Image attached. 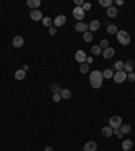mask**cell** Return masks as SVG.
Segmentation results:
<instances>
[{"label": "cell", "mask_w": 135, "mask_h": 151, "mask_svg": "<svg viewBox=\"0 0 135 151\" xmlns=\"http://www.w3.org/2000/svg\"><path fill=\"white\" fill-rule=\"evenodd\" d=\"M116 36H117V40L120 42L123 46H127V44L131 42V36L128 35V32L122 30V31H117L116 32Z\"/></svg>", "instance_id": "6da1fadb"}, {"label": "cell", "mask_w": 135, "mask_h": 151, "mask_svg": "<svg viewBox=\"0 0 135 151\" xmlns=\"http://www.w3.org/2000/svg\"><path fill=\"white\" fill-rule=\"evenodd\" d=\"M112 78L116 84H122V82H124L127 80V73L124 70H119L116 74H113Z\"/></svg>", "instance_id": "7a4b0ae2"}, {"label": "cell", "mask_w": 135, "mask_h": 151, "mask_svg": "<svg viewBox=\"0 0 135 151\" xmlns=\"http://www.w3.org/2000/svg\"><path fill=\"white\" fill-rule=\"evenodd\" d=\"M122 125V117L120 116H112L109 119V127L111 128H120Z\"/></svg>", "instance_id": "3957f363"}, {"label": "cell", "mask_w": 135, "mask_h": 151, "mask_svg": "<svg viewBox=\"0 0 135 151\" xmlns=\"http://www.w3.org/2000/svg\"><path fill=\"white\" fill-rule=\"evenodd\" d=\"M73 16L77 19V20H82L85 18V11L82 9V7H76L73 9Z\"/></svg>", "instance_id": "277c9868"}, {"label": "cell", "mask_w": 135, "mask_h": 151, "mask_svg": "<svg viewBox=\"0 0 135 151\" xmlns=\"http://www.w3.org/2000/svg\"><path fill=\"white\" fill-rule=\"evenodd\" d=\"M54 27H62L65 23H66V16L65 15H58L57 18L53 20Z\"/></svg>", "instance_id": "5b68a950"}, {"label": "cell", "mask_w": 135, "mask_h": 151, "mask_svg": "<svg viewBox=\"0 0 135 151\" xmlns=\"http://www.w3.org/2000/svg\"><path fill=\"white\" fill-rule=\"evenodd\" d=\"M30 18L36 22V20H42L43 16H42V12H41L39 9H31L30 11Z\"/></svg>", "instance_id": "8992f818"}, {"label": "cell", "mask_w": 135, "mask_h": 151, "mask_svg": "<svg viewBox=\"0 0 135 151\" xmlns=\"http://www.w3.org/2000/svg\"><path fill=\"white\" fill-rule=\"evenodd\" d=\"M23 43H24V39H23V36H20V35L14 36V39H12V46H14V47L19 49V47H22V46H23Z\"/></svg>", "instance_id": "52a82bcc"}, {"label": "cell", "mask_w": 135, "mask_h": 151, "mask_svg": "<svg viewBox=\"0 0 135 151\" xmlns=\"http://www.w3.org/2000/svg\"><path fill=\"white\" fill-rule=\"evenodd\" d=\"M76 61L77 62H80V63H85L86 61V54L85 51H82V50H78L76 53Z\"/></svg>", "instance_id": "ba28073f"}, {"label": "cell", "mask_w": 135, "mask_h": 151, "mask_svg": "<svg viewBox=\"0 0 135 151\" xmlns=\"http://www.w3.org/2000/svg\"><path fill=\"white\" fill-rule=\"evenodd\" d=\"M74 30H76L77 32H86L88 31V24L84 22H78L76 26H74Z\"/></svg>", "instance_id": "9c48e42d"}, {"label": "cell", "mask_w": 135, "mask_h": 151, "mask_svg": "<svg viewBox=\"0 0 135 151\" xmlns=\"http://www.w3.org/2000/svg\"><path fill=\"white\" fill-rule=\"evenodd\" d=\"M104 77H103V73L99 70H93V71H90L89 73V81L92 80H103Z\"/></svg>", "instance_id": "30bf717a"}, {"label": "cell", "mask_w": 135, "mask_h": 151, "mask_svg": "<svg viewBox=\"0 0 135 151\" xmlns=\"http://www.w3.org/2000/svg\"><path fill=\"white\" fill-rule=\"evenodd\" d=\"M103 57L105 58V59H111V58L115 55V50L112 49V47H107V49H104L103 50Z\"/></svg>", "instance_id": "8fae6325"}, {"label": "cell", "mask_w": 135, "mask_h": 151, "mask_svg": "<svg viewBox=\"0 0 135 151\" xmlns=\"http://www.w3.org/2000/svg\"><path fill=\"white\" fill-rule=\"evenodd\" d=\"M101 135L103 136H105V138H109V136H112L113 135V129L109 127V125H107V127H103L101 128Z\"/></svg>", "instance_id": "7c38bea8"}, {"label": "cell", "mask_w": 135, "mask_h": 151, "mask_svg": "<svg viewBox=\"0 0 135 151\" xmlns=\"http://www.w3.org/2000/svg\"><path fill=\"white\" fill-rule=\"evenodd\" d=\"M97 148V143L96 142H88L84 146V151H96Z\"/></svg>", "instance_id": "4fadbf2b"}, {"label": "cell", "mask_w": 135, "mask_h": 151, "mask_svg": "<svg viewBox=\"0 0 135 151\" xmlns=\"http://www.w3.org/2000/svg\"><path fill=\"white\" fill-rule=\"evenodd\" d=\"M88 28H89L90 31H97L100 28V22L99 20H92V22L88 24Z\"/></svg>", "instance_id": "5bb4252c"}, {"label": "cell", "mask_w": 135, "mask_h": 151, "mask_svg": "<svg viewBox=\"0 0 135 151\" xmlns=\"http://www.w3.org/2000/svg\"><path fill=\"white\" fill-rule=\"evenodd\" d=\"M27 5L32 9H36L41 5V0H27Z\"/></svg>", "instance_id": "9a60e30c"}, {"label": "cell", "mask_w": 135, "mask_h": 151, "mask_svg": "<svg viewBox=\"0 0 135 151\" xmlns=\"http://www.w3.org/2000/svg\"><path fill=\"white\" fill-rule=\"evenodd\" d=\"M59 96H61V98H66V100H69V98L72 97V92H70L69 89H61Z\"/></svg>", "instance_id": "2e32d148"}, {"label": "cell", "mask_w": 135, "mask_h": 151, "mask_svg": "<svg viewBox=\"0 0 135 151\" xmlns=\"http://www.w3.org/2000/svg\"><path fill=\"white\" fill-rule=\"evenodd\" d=\"M107 15L109 16V18H115L117 15V8L116 7H113V5H111L109 8H107Z\"/></svg>", "instance_id": "e0dca14e"}, {"label": "cell", "mask_w": 135, "mask_h": 151, "mask_svg": "<svg viewBox=\"0 0 135 151\" xmlns=\"http://www.w3.org/2000/svg\"><path fill=\"white\" fill-rule=\"evenodd\" d=\"M119 129H120V133H122V135H127V133L131 132V125H130V124H122Z\"/></svg>", "instance_id": "ac0fdd59"}, {"label": "cell", "mask_w": 135, "mask_h": 151, "mask_svg": "<svg viewBox=\"0 0 135 151\" xmlns=\"http://www.w3.org/2000/svg\"><path fill=\"white\" fill-rule=\"evenodd\" d=\"M122 147H123V150L130 151L131 148H132V140H130V139H127V140H123V143H122Z\"/></svg>", "instance_id": "d6986e66"}, {"label": "cell", "mask_w": 135, "mask_h": 151, "mask_svg": "<svg viewBox=\"0 0 135 151\" xmlns=\"http://www.w3.org/2000/svg\"><path fill=\"white\" fill-rule=\"evenodd\" d=\"M24 77H26V71L23 70V69H20V70H16L15 71V78H16V80H23V78H24Z\"/></svg>", "instance_id": "ffe728a7"}, {"label": "cell", "mask_w": 135, "mask_h": 151, "mask_svg": "<svg viewBox=\"0 0 135 151\" xmlns=\"http://www.w3.org/2000/svg\"><path fill=\"white\" fill-rule=\"evenodd\" d=\"M101 53H103V49L100 47L99 44H95V46H92V54H95V55H100Z\"/></svg>", "instance_id": "44dd1931"}, {"label": "cell", "mask_w": 135, "mask_h": 151, "mask_svg": "<svg viewBox=\"0 0 135 151\" xmlns=\"http://www.w3.org/2000/svg\"><path fill=\"white\" fill-rule=\"evenodd\" d=\"M101 84H103V80H92L90 81V85H92L95 89H99L100 86H101Z\"/></svg>", "instance_id": "7402d4cb"}, {"label": "cell", "mask_w": 135, "mask_h": 151, "mask_svg": "<svg viewBox=\"0 0 135 151\" xmlns=\"http://www.w3.org/2000/svg\"><path fill=\"white\" fill-rule=\"evenodd\" d=\"M42 24H43V26L45 27H51V24H53V20H51V19L50 18H47V16H46V18H43L42 19Z\"/></svg>", "instance_id": "603a6c76"}, {"label": "cell", "mask_w": 135, "mask_h": 151, "mask_svg": "<svg viewBox=\"0 0 135 151\" xmlns=\"http://www.w3.org/2000/svg\"><path fill=\"white\" fill-rule=\"evenodd\" d=\"M107 31L109 32V34H116L119 30H117V27L115 26V24H109V26L107 27Z\"/></svg>", "instance_id": "cb8c5ba5"}, {"label": "cell", "mask_w": 135, "mask_h": 151, "mask_svg": "<svg viewBox=\"0 0 135 151\" xmlns=\"http://www.w3.org/2000/svg\"><path fill=\"white\" fill-rule=\"evenodd\" d=\"M100 5H103V7H107V8H109L111 5H112V0H99Z\"/></svg>", "instance_id": "d4e9b609"}, {"label": "cell", "mask_w": 135, "mask_h": 151, "mask_svg": "<svg viewBox=\"0 0 135 151\" xmlns=\"http://www.w3.org/2000/svg\"><path fill=\"white\" fill-rule=\"evenodd\" d=\"M132 69H134V63L131 62V61H128V62L124 63V70H126V71L131 73V71H132Z\"/></svg>", "instance_id": "484cf974"}, {"label": "cell", "mask_w": 135, "mask_h": 151, "mask_svg": "<svg viewBox=\"0 0 135 151\" xmlns=\"http://www.w3.org/2000/svg\"><path fill=\"white\" fill-rule=\"evenodd\" d=\"M92 39H93V34H92V32H84V40H85V42H88V43H89V42H92Z\"/></svg>", "instance_id": "4316f807"}, {"label": "cell", "mask_w": 135, "mask_h": 151, "mask_svg": "<svg viewBox=\"0 0 135 151\" xmlns=\"http://www.w3.org/2000/svg\"><path fill=\"white\" fill-rule=\"evenodd\" d=\"M103 77L104 78H111V77H113V71L111 69H105L103 71Z\"/></svg>", "instance_id": "83f0119b"}, {"label": "cell", "mask_w": 135, "mask_h": 151, "mask_svg": "<svg viewBox=\"0 0 135 151\" xmlns=\"http://www.w3.org/2000/svg\"><path fill=\"white\" fill-rule=\"evenodd\" d=\"M80 71L81 73H84V74L88 73V71H89V65H88V63H81L80 65Z\"/></svg>", "instance_id": "f1b7e54d"}, {"label": "cell", "mask_w": 135, "mask_h": 151, "mask_svg": "<svg viewBox=\"0 0 135 151\" xmlns=\"http://www.w3.org/2000/svg\"><path fill=\"white\" fill-rule=\"evenodd\" d=\"M51 92H53L54 94H59V92H61L59 85L58 84H53V85H51Z\"/></svg>", "instance_id": "f546056e"}, {"label": "cell", "mask_w": 135, "mask_h": 151, "mask_svg": "<svg viewBox=\"0 0 135 151\" xmlns=\"http://www.w3.org/2000/svg\"><path fill=\"white\" fill-rule=\"evenodd\" d=\"M115 69H117V71H119V70H123V69H124V62H122V61H117V62L115 63Z\"/></svg>", "instance_id": "4dcf8cb0"}, {"label": "cell", "mask_w": 135, "mask_h": 151, "mask_svg": "<svg viewBox=\"0 0 135 151\" xmlns=\"http://www.w3.org/2000/svg\"><path fill=\"white\" fill-rule=\"evenodd\" d=\"M127 80L130 81V82H134V81H135V73H134V71L127 73Z\"/></svg>", "instance_id": "1f68e13d"}, {"label": "cell", "mask_w": 135, "mask_h": 151, "mask_svg": "<svg viewBox=\"0 0 135 151\" xmlns=\"http://www.w3.org/2000/svg\"><path fill=\"white\" fill-rule=\"evenodd\" d=\"M100 47H101V49H107V47H109V46H108V40L107 39H103L101 40V42H100V44H99Z\"/></svg>", "instance_id": "d6a6232c"}, {"label": "cell", "mask_w": 135, "mask_h": 151, "mask_svg": "<svg viewBox=\"0 0 135 151\" xmlns=\"http://www.w3.org/2000/svg\"><path fill=\"white\" fill-rule=\"evenodd\" d=\"M49 34L50 35H55L57 34V27H54V26H51L49 28Z\"/></svg>", "instance_id": "836d02e7"}, {"label": "cell", "mask_w": 135, "mask_h": 151, "mask_svg": "<svg viewBox=\"0 0 135 151\" xmlns=\"http://www.w3.org/2000/svg\"><path fill=\"white\" fill-rule=\"evenodd\" d=\"M92 8V4L90 3H84V5H82V9L84 11H88V9H90Z\"/></svg>", "instance_id": "e575fe53"}, {"label": "cell", "mask_w": 135, "mask_h": 151, "mask_svg": "<svg viewBox=\"0 0 135 151\" xmlns=\"http://www.w3.org/2000/svg\"><path fill=\"white\" fill-rule=\"evenodd\" d=\"M74 4H76V7H82L84 5V0H74Z\"/></svg>", "instance_id": "d590c367"}, {"label": "cell", "mask_w": 135, "mask_h": 151, "mask_svg": "<svg viewBox=\"0 0 135 151\" xmlns=\"http://www.w3.org/2000/svg\"><path fill=\"white\" fill-rule=\"evenodd\" d=\"M53 100H54L55 102H58L59 100H61V96H59V94H54V96H53Z\"/></svg>", "instance_id": "8d00e7d4"}, {"label": "cell", "mask_w": 135, "mask_h": 151, "mask_svg": "<svg viewBox=\"0 0 135 151\" xmlns=\"http://www.w3.org/2000/svg\"><path fill=\"white\" fill-rule=\"evenodd\" d=\"M92 62H93V58H92V57H86L85 63H88V65H89V63H92Z\"/></svg>", "instance_id": "74e56055"}, {"label": "cell", "mask_w": 135, "mask_h": 151, "mask_svg": "<svg viewBox=\"0 0 135 151\" xmlns=\"http://www.w3.org/2000/svg\"><path fill=\"white\" fill-rule=\"evenodd\" d=\"M123 3H124L123 0H117V1H116V4H117V5H123Z\"/></svg>", "instance_id": "f35d334b"}, {"label": "cell", "mask_w": 135, "mask_h": 151, "mask_svg": "<svg viewBox=\"0 0 135 151\" xmlns=\"http://www.w3.org/2000/svg\"><path fill=\"white\" fill-rule=\"evenodd\" d=\"M45 151H53V147H50V146H47L45 148Z\"/></svg>", "instance_id": "ab89813d"}, {"label": "cell", "mask_w": 135, "mask_h": 151, "mask_svg": "<svg viewBox=\"0 0 135 151\" xmlns=\"http://www.w3.org/2000/svg\"><path fill=\"white\" fill-rule=\"evenodd\" d=\"M123 151H127V150H123Z\"/></svg>", "instance_id": "60d3db41"}]
</instances>
